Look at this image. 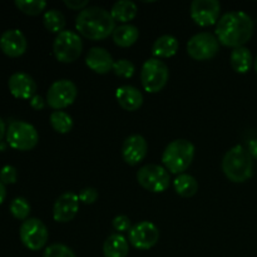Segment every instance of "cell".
<instances>
[{"label": "cell", "mask_w": 257, "mask_h": 257, "mask_svg": "<svg viewBox=\"0 0 257 257\" xmlns=\"http://www.w3.org/2000/svg\"><path fill=\"white\" fill-rule=\"evenodd\" d=\"M5 197H7V190H5V185H3V183L0 182V205L4 202Z\"/></svg>", "instance_id": "74e56055"}, {"label": "cell", "mask_w": 257, "mask_h": 257, "mask_svg": "<svg viewBox=\"0 0 257 257\" xmlns=\"http://www.w3.org/2000/svg\"><path fill=\"white\" fill-rule=\"evenodd\" d=\"M83 42L79 34L73 30H63L55 37L53 52L57 60L62 63H73L80 57Z\"/></svg>", "instance_id": "52a82bcc"}, {"label": "cell", "mask_w": 257, "mask_h": 257, "mask_svg": "<svg viewBox=\"0 0 257 257\" xmlns=\"http://www.w3.org/2000/svg\"><path fill=\"white\" fill-rule=\"evenodd\" d=\"M64 4L72 10H80L85 9L88 5L87 0H64Z\"/></svg>", "instance_id": "e575fe53"}, {"label": "cell", "mask_w": 257, "mask_h": 257, "mask_svg": "<svg viewBox=\"0 0 257 257\" xmlns=\"http://www.w3.org/2000/svg\"><path fill=\"white\" fill-rule=\"evenodd\" d=\"M10 93L19 99H32L37 93V83L24 72H17L10 75L8 82Z\"/></svg>", "instance_id": "e0dca14e"}, {"label": "cell", "mask_w": 257, "mask_h": 257, "mask_svg": "<svg viewBox=\"0 0 257 257\" xmlns=\"http://www.w3.org/2000/svg\"><path fill=\"white\" fill-rule=\"evenodd\" d=\"M43 23H44V27L47 28V30L52 33H58V34L64 30L65 24H67L64 14L57 9L47 10L44 18H43Z\"/></svg>", "instance_id": "4316f807"}, {"label": "cell", "mask_w": 257, "mask_h": 257, "mask_svg": "<svg viewBox=\"0 0 257 257\" xmlns=\"http://www.w3.org/2000/svg\"><path fill=\"white\" fill-rule=\"evenodd\" d=\"M137 13V5H136V3L131 2V0H119V2L114 3L112 9H110V14H112L113 19L115 22L124 23V24L135 19Z\"/></svg>", "instance_id": "cb8c5ba5"}, {"label": "cell", "mask_w": 257, "mask_h": 257, "mask_svg": "<svg viewBox=\"0 0 257 257\" xmlns=\"http://www.w3.org/2000/svg\"><path fill=\"white\" fill-rule=\"evenodd\" d=\"M253 67H255V70H256V73H257V55H256L255 60H253Z\"/></svg>", "instance_id": "ab89813d"}, {"label": "cell", "mask_w": 257, "mask_h": 257, "mask_svg": "<svg viewBox=\"0 0 257 257\" xmlns=\"http://www.w3.org/2000/svg\"><path fill=\"white\" fill-rule=\"evenodd\" d=\"M190 12L196 24L200 27H210L218 22L221 4L217 0H193Z\"/></svg>", "instance_id": "4fadbf2b"}, {"label": "cell", "mask_w": 257, "mask_h": 257, "mask_svg": "<svg viewBox=\"0 0 257 257\" xmlns=\"http://www.w3.org/2000/svg\"><path fill=\"white\" fill-rule=\"evenodd\" d=\"M220 50V42L212 33H197L187 43V53L195 60L212 59Z\"/></svg>", "instance_id": "9c48e42d"}, {"label": "cell", "mask_w": 257, "mask_h": 257, "mask_svg": "<svg viewBox=\"0 0 257 257\" xmlns=\"http://www.w3.org/2000/svg\"><path fill=\"white\" fill-rule=\"evenodd\" d=\"M137 181L147 191L161 193L170 186V173L160 165H146L137 172Z\"/></svg>", "instance_id": "30bf717a"}, {"label": "cell", "mask_w": 257, "mask_h": 257, "mask_svg": "<svg viewBox=\"0 0 257 257\" xmlns=\"http://www.w3.org/2000/svg\"><path fill=\"white\" fill-rule=\"evenodd\" d=\"M79 201L84 205H92L98 200V191L94 187H87L80 191Z\"/></svg>", "instance_id": "836d02e7"}, {"label": "cell", "mask_w": 257, "mask_h": 257, "mask_svg": "<svg viewBox=\"0 0 257 257\" xmlns=\"http://www.w3.org/2000/svg\"><path fill=\"white\" fill-rule=\"evenodd\" d=\"M77 30L90 40H103L115 29V20L110 12L102 7H87L75 19Z\"/></svg>", "instance_id": "7a4b0ae2"}, {"label": "cell", "mask_w": 257, "mask_h": 257, "mask_svg": "<svg viewBox=\"0 0 257 257\" xmlns=\"http://www.w3.org/2000/svg\"><path fill=\"white\" fill-rule=\"evenodd\" d=\"M45 102H47V99H44V98L40 97V95L35 94L34 97L30 99V107L34 108L35 110H42L43 108L45 107Z\"/></svg>", "instance_id": "d590c367"}, {"label": "cell", "mask_w": 257, "mask_h": 257, "mask_svg": "<svg viewBox=\"0 0 257 257\" xmlns=\"http://www.w3.org/2000/svg\"><path fill=\"white\" fill-rule=\"evenodd\" d=\"M50 125L58 133H69L73 130V118L64 110H54L49 118Z\"/></svg>", "instance_id": "484cf974"}, {"label": "cell", "mask_w": 257, "mask_h": 257, "mask_svg": "<svg viewBox=\"0 0 257 257\" xmlns=\"http://www.w3.org/2000/svg\"><path fill=\"white\" fill-rule=\"evenodd\" d=\"M255 24L252 18L245 12H228L218 19L216 37L221 44L231 48L245 47L252 38Z\"/></svg>", "instance_id": "6da1fadb"}, {"label": "cell", "mask_w": 257, "mask_h": 257, "mask_svg": "<svg viewBox=\"0 0 257 257\" xmlns=\"http://www.w3.org/2000/svg\"><path fill=\"white\" fill-rule=\"evenodd\" d=\"M248 152L252 156V158L257 160V140H252L248 142Z\"/></svg>", "instance_id": "8d00e7d4"}, {"label": "cell", "mask_w": 257, "mask_h": 257, "mask_svg": "<svg viewBox=\"0 0 257 257\" xmlns=\"http://www.w3.org/2000/svg\"><path fill=\"white\" fill-rule=\"evenodd\" d=\"M130 243L137 250H150L160 240V230L155 223L142 221L132 226L128 235Z\"/></svg>", "instance_id": "7c38bea8"}, {"label": "cell", "mask_w": 257, "mask_h": 257, "mask_svg": "<svg viewBox=\"0 0 257 257\" xmlns=\"http://www.w3.org/2000/svg\"><path fill=\"white\" fill-rule=\"evenodd\" d=\"M115 98L125 110H137L143 104V94L133 85H122L115 90Z\"/></svg>", "instance_id": "d6986e66"}, {"label": "cell", "mask_w": 257, "mask_h": 257, "mask_svg": "<svg viewBox=\"0 0 257 257\" xmlns=\"http://www.w3.org/2000/svg\"><path fill=\"white\" fill-rule=\"evenodd\" d=\"M170 78V70L165 62L151 58L146 60L141 70V82L148 93H158L166 87Z\"/></svg>", "instance_id": "5b68a950"}, {"label": "cell", "mask_w": 257, "mask_h": 257, "mask_svg": "<svg viewBox=\"0 0 257 257\" xmlns=\"http://www.w3.org/2000/svg\"><path fill=\"white\" fill-rule=\"evenodd\" d=\"M18 180V171L14 166H4L0 170V182L3 185H13Z\"/></svg>", "instance_id": "1f68e13d"}, {"label": "cell", "mask_w": 257, "mask_h": 257, "mask_svg": "<svg viewBox=\"0 0 257 257\" xmlns=\"http://www.w3.org/2000/svg\"><path fill=\"white\" fill-rule=\"evenodd\" d=\"M128 252H130L128 241L120 233H113L103 243L104 257H127Z\"/></svg>", "instance_id": "ffe728a7"}, {"label": "cell", "mask_w": 257, "mask_h": 257, "mask_svg": "<svg viewBox=\"0 0 257 257\" xmlns=\"http://www.w3.org/2000/svg\"><path fill=\"white\" fill-rule=\"evenodd\" d=\"M30 207L29 202L27 201V198L24 197H17L12 201L10 203V213L14 216L17 220H20L24 222L25 220H28L30 215Z\"/></svg>", "instance_id": "83f0119b"}, {"label": "cell", "mask_w": 257, "mask_h": 257, "mask_svg": "<svg viewBox=\"0 0 257 257\" xmlns=\"http://www.w3.org/2000/svg\"><path fill=\"white\" fill-rule=\"evenodd\" d=\"M147 141L141 135H132L127 137L122 146V157L125 163L136 166L145 160L147 156Z\"/></svg>", "instance_id": "9a60e30c"}, {"label": "cell", "mask_w": 257, "mask_h": 257, "mask_svg": "<svg viewBox=\"0 0 257 257\" xmlns=\"http://www.w3.org/2000/svg\"><path fill=\"white\" fill-rule=\"evenodd\" d=\"M7 142L14 150L30 151L39 142V135L30 123L14 120L7 130Z\"/></svg>", "instance_id": "8992f818"}, {"label": "cell", "mask_w": 257, "mask_h": 257, "mask_svg": "<svg viewBox=\"0 0 257 257\" xmlns=\"http://www.w3.org/2000/svg\"><path fill=\"white\" fill-rule=\"evenodd\" d=\"M4 136H7V130H5V123L4 120L0 118V141L4 138Z\"/></svg>", "instance_id": "f35d334b"}, {"label": "cell", "mask_w": 257, "mask_h": 257, "mask_svg": "<svg viewBox=\"0 0 257 257\" xmlns=\"http://www.w3.org/2000/svg\"><path fill=\"white\" fill-rule=\"evenodd\" d=\"M78 95L77 85L69 79L55 80L47 92V103L53 109H64L73 104Z\"/></svg>", "instance_id": "8fae6325"}, {"label": "cell", "mask_w": 257, "mask_h": 257, "mask_svg": "<svg viewBox=\"0 0 257 257\" xmlns=\"http://www.w3.org/2000/svg\"><path fill=\"white\" fill-rule=\"evenodd\" d=\"M85 64L89 67V69L98 74H107L113 69L114 60L107 49L94 47L88 52L87 57H85Z\"/></svg>", "instance_id": "ac0fdd59"}, {"label": "cell", "mask_w": 257, "mask_h": 257, "mask_svg": "<svg viewBox=\"0 0 257 257\" xmlns=\"http://www.w3.org/2000/svg\"><path fill=\"white\" fill-rule=\"evenodd\" d=\"M15 5L27 15H38L47 8L44 0H15Z\"/></svg>", "instance_id": "f1b7e54d"}, {"label": "cell", "mask_w": 257, "mask_h": 257, "mask_svg": "<svg viewBox=\"0 0 257 257\" xmlns=\"http://www.w3.org/2000/svg\"><path fill=\"white\" fill-rule=\"evenodd\" d=\"M195 157V146L187 140H175L165 148L162 162L171 173H182L187 170Z\"/></svg>", "instance_id": "277c9868"}, {"label": "cell", "mask_w": 257, "mask_h": 257, "mask_svg": "<svg viewBox=\"0 0 257 257\" xmlns=\"http://www.w3.org/2000/svg\"><path fill=\"white\" fill-rule=\"evenodd\" d=\"M113 72L115 75L120 78H131L133 77L136 72V67L131 60L128 59H119L115 60L113 64Z\"/></svg>", "instance_id": "f546056e"}, {"label": "cell", "mask_w": 257, "mask_h": 257, "mask_svg": "<svg viewBox=\"0 0 257 257\" xmlns=\"http://www.w3.org/2000/svg\"><path fill=\"white\" fill-rule=\"evenodd\" d=\"M222 171L226 177L232 182H246L252 177L253 173L252 156L242 146H235L223 156Z\"/></svg>", "instance_id": "3957f363"}, {"label": "cell", "mask_w": 257, "mask_h": 257, "mask_svg": "<svg viewBox=\"0 0 257 257\" xmlns=\"http://www.w3.org/2000/svg\"><path fill=\"white\" fill-rule=\"evenodd\" d=\"M112 225L113 228L115 231H118V233L120 232H130V230L132 228V225H131V220L130 217L124 215H119V216H115L112 221Z\"/></svg>", "instance_id": "d6a6232c"}, {"label": "cell", "mask_w": 257, "mask_h": 257, "mask_svg": "<svg viewBox=\"0 0 257 257\" xmlns=\"http://www.w3.org/2000/svg\"><path fill=\"white\" fill-rule=\"evenodd\" d=\"M79 211V196L74 192H64L57 198L53 207V217L57 222L67 223L77 216Z\"/></svg>", "instance_id": "5bb4252c"}, {"label": "cell", "mask_w": 257, "mask_h": 257, "mask_svg": "<svg viewBox=\"0 0 257 257\" xmlns=\"http://www.w3.org/2000/svg\"><path fill=\"white\" fill-rule=\"evenodd\" d=\"M27 38L19 29L5 30L0 37V49L8 57H20L27 52Z\"/></svg>", "instance_id": "2e32d148"}, {"label": "cell", "mask_w": 257, "mask_h": 257, "mask_svg": "<svg viewBox=\"0 0 257 257\" xmlns=\"http://www.w3.org/2000/svg\"><path fill=\"white\" fill-rule=\"evenodd\" d=\"M173 187L177 195L181 197H192L198 191V182L193 176L187 175V173H181L173 181Z\"/></svg>", "instance_id": "d4e9b609"}, {"label": "cell", "mask_w": 257, "mask_h": 257, "mask_svg": "<svg viewBox=\"0 0 257 257\" xmlns=\"http://www.w3.org/2000/svg\"><path fill=\"white\" fill-rule=\"evenodd\" d=\"M178 47H180V44H178V40L176 37L170 34L161 35L153 43L152 54L157 59H160V58H171L177 53Z\"/></svg>", "instance_id": "44dd1931"}, {"label": "cell", "mask_w": 257, "mask_h": 257, "mask_svg": "<svg viewBox=\"0 0 257 257\" xmlns=\"http://www.w3.org/2000/svg\"><path fill=\"white\" fill-rule=\"evenodd\" d=\"M20 240L23 245L32 251H39L47 245L49 232L47 226L39 218H28L20 226Z\"/></svg>", "instance_id": "ba28073f"}, {"label": "cell", "mask_w": 257, "mask_h": 257, "mask_svg": "<svg viewBox=\"0 0 257 257\" xmlns=\"http://www.w3.org/2000/svg\"><path fill=\"white\" fill-rule=\"evenodd\" d=\"M230 63L231 67L236 73H240V74L247 73L253 64V58L250 49L246 47L235 48L231 52Z\"/></svg>", "instance_id": "7402d4cb"}, {"label": "cell", "mask_w": 257, "mask_h": 257, "mask_svg": "<svg viewBox=\"0 0 257 257\" xmlns=\"http://www.w3.org/2000/svg\"><path fill=\"white\" fill-rule=\"evenodd\" d=\"M43 257H77L74 251L63 243H53L49 245L44 251Z\"/></svg>", "instance_id": "4dcf8cb0"}, {"label": "cell", "mask_w": 257, "mask_h": 257, "mask_svg": "<svg viewBox=\"0 0 257 257\" xmlns=\"http://www.w3.org/2000/svg\"><path fill=\"white\" fill-rule=\"evenodd\" d=\"M112 35L115 44L122 48H127L137 42L140 38V30L136 25L122 24L119 27H115Z\"/></svg>", "instance_id": "603a6c76"}]
</instances>
